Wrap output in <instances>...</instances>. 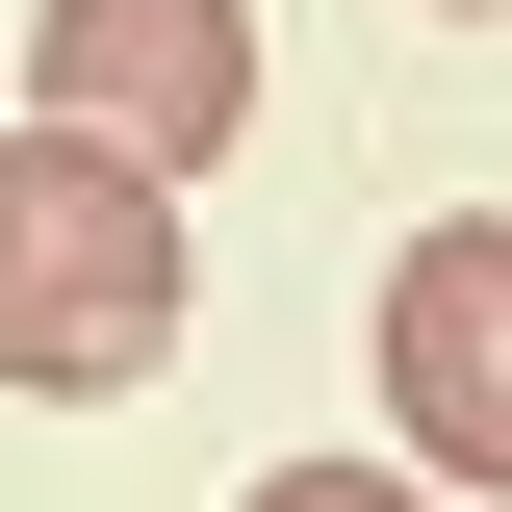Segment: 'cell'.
<instances>
[{
    "label": "cell",
    "mask_w": 512,
    "mask_h": 512,
    "mask_svg": "<svg viewBox=\"0 0 512 512\" xmlns=\"http://www.w3.org/2000/svg\"><path fill=\"white\" fill-rule=\"evenodd\" d=\"M180 333V205L103 128H26L0 154V384H154Z\"/></svg>",
    "instance_id": "1"
},
{
    "label": "cell",
    "mask_w": 512,
    "mask_h": 512,
    "mask_svg": "<svg viewBox=\"0 0 512 512\" xmlns=\"http://www.w3.org/2000/svg\"><path fill=\"white\" fill-rule=\"evenodd\" d=\"M231 103H256V26L231 0H52V128H103V154H231Z\"/></svg>",
    "instance_id": "2"
},
{
    "label": "cell",
    "mask_w": 512,
    "mask_h": 512,
    "mask_svg": "<svg viewBox=\"0 0 512 512\" xmlns=\"http://www.w3.org/2000/svg\"><path fill=\"white\" fill-rule=\"evenodd\" d=\"M384 410L436 487H512V231H410L384 282Z\"/></svg>",
    "instance_id": "3"
},
{
    "label": "cell",
    "mask_w": 512,
    "mask_h": 512,
    "mask_svg": "<svg viewBox=\"0 0 512 512\" xmlns=\"http://www.w3.org/2000/svg\"><path fill=\"white\" fill-rule=\"evenodd\" d=\"M256 512H436V461H282Z\"/></svg>",
    "instance_id": "4"
}]
</instances>
